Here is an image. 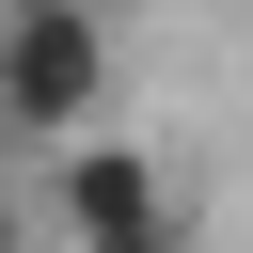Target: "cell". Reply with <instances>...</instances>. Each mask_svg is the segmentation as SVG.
<instances>
[{
	"mask_svg": "<svg viewBox=\"0 0 253 253\" xmlns=\"http://www.w3.org/2000/svg\"><path fill=\"white\" fill-rule=\"evenodd\" d=\"M126 16H142V0H126Z\"/></svg>",
	"mask_w": 253,
	"mask_h": 253,
	"instance_id": "cell-4",
	"label": "cell"
},
{
	"mask_svg": "<svg viewBox=\"0 0 253 253\" xmlns=\"http://www.w3.org/2000/svg\"><path fill=\"white\" fill-rule=\"evenodd\" d=\"M16 221H32V206H16V190H0V237H16Z\"/></svg>",
	"mask_w": 253,
	"mask_h": 253,
	"instance_id": "cell-3",
	"label": "cell"
},
{
	"mask_svg": "<svg viewBox=\"0 0 253 253\" xmlns=\"http://www.w3.org/2000/svg\"><path fill=\"white\" fill-rule=\"evenodd\" d=\"M47 221H63V237H95V253H174V237H190L174 174H158L142 142H95V126H63V174H47Z\"/></svg>",
	"mask_w": 253,
	"mask_h": 253,
	"instance_id": "cell-2",
	"label": "cell"
},
{
	"mask_svg": "<svg viewBox=\"0 0 253 253\" xmlns=\"http://www.w3.org/2000/svg\"><path fill=\"white\" fill-rule=\"evenodd\" d=\"M111 111V32L95 0H0V142H63Z\"/></svg>",
	"mask_w": 253,
	"mask_h": 253,
	"instance_id": "cell-1",
	"label": "cell"
}]
</instances>
